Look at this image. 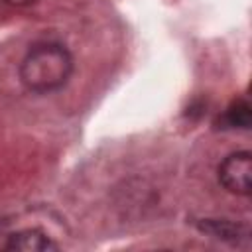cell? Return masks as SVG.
Wrapping results in <instances>:
<instances>
[{
    "label": "cell",
    "mask_w": 252,
    "mask_h": 252,
    "mask_svg": "<svg viewBox=\"0 0 252 252\" xmlns=\"http://www.w3.org/2000/svg\"><path fill=\"white\" fill-rule=\"evenodd\" d=\"M201 230L213 234L215 238L232 240V242H236L240 236H246V234H248L246 226L234 224V222H230V220H213V219H207L205 222H201Z\"/></svg>",
    "instance_id": "obj_4"
},
{
    "label": "cell",
    "mask_w": 252,
    "mask_h": 252,
    "mask_svg": "<svg viewBox=\"0 0 252 252\" xmlns=\"http://www.w3.org/2000/svg\"><path fill=\"white\" fill-rule=\"evenodd\" d=\"M57 248L59 246L49 238V234L37 226H28L8 232L4 244V250H12V252H49Z\"/></svg>",
    "instance_id": "obj_3"
},
{
    "label": "cell",
    "mask_w": 252,
    "mask_h": 252,
    "mask_svg": "<svg viewBox=\"0 0 252 252\" xmlns=\"http://www.w3.org/2000/svg\"><path fill=\"white\" fill-rule=\"evenodd\" d=\"M219 181L228 193L248 197L252 191V154L248 150L228 154L219 165Z\"/></svg>",
    "instance_id": "obj_2"
},
{
    "label": "cell",
    "mask_w": 252,
    "mask_h": 252,
    "mask_svg": "<svg viewBox=\"0 0 252 252\" xmlns=\"http://www.w3.org/2000/svg\"><path fill=\"white\" fill-rule=\"evenodd\" d=\"M2 4H8V6H14V8H24V6H30L33 4L35 0H0Z\"/></svg>",
    "instance_id": "obj_6"
},
{
    "label": "cell",
    "mask_w": 252,
    "mask_h": 252,
    "mask_svg": "<svg viewBox=\"0 0 252 252\" xmlns=\"http://www.w3.org/2000/svg\"><path fill=\"white\" fill-rule=\"evenodd\" d=\"M73 73V55L63 43L41 41L28 49L20 63L22 85L37 94L63 89Z\"/></svg>",
    "instance_id": "obj_1"
},
{
    "label": "cell",
    "mask_w": 252,
    "mask_h": 252,
    "mask_svg": "<svg viewBox=\"0 0 252 252\" xmlns=\"http://www.w3.org/2000/svg\"><path fill=\"white\" fill-rule=\"evenodd\" d=\"M224 120H226V124L232 126V128H248L250 122H252V108H250V104H248L244 98L234 100V102L226 108Z\"/></svg>",
    "instance_id": "obj_5"
}]
</instances>
